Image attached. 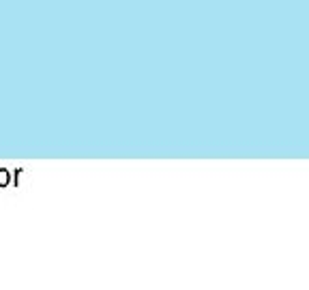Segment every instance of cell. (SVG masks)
<instances>
[{"label":"cell","instance_id":"1","mask_svg":"<svg viewBox=\"0 0 309 290\" xmlns=\"http://www.w3.org/2000/svg\"><path fill=\"white\" fill-rule=\"evenodd\" d=\"M11 183V172L7 168H0V187H7Z\"/></svg>","mask_w":309,"mask_h":290},{"label":"cell","instance_id":"2","mask_svg":"<svg viewBox=\"0 0 309 290\" xmlns=\"http://www.w3.org/2000/svg\"><path fill=\"white\" fill-rule=\"evenodd\" d=\"M22 172H24V170H22V168L13 170V185H15V187H17V185H19V177H22Z\"/></svg>","mask_w":309,"mask_h":290}]
</instances>
